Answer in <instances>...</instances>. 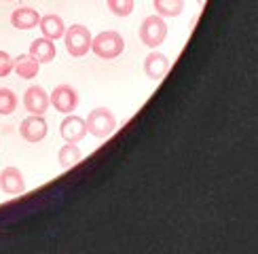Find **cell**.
Listing matches in <instances>:
<instances>
[{"label": "cell", "instance_id": "6da1fadb", "mask_svg": "<svg viewBox=\"0 0 258 254\" xmlns=\"http://www.w3.org/2000/svg\"><path fill=\"white\" fill-rule=\"evenodd\" d=\"M138 36H140V42L146 45V47H150V49L161 47L165 42V38H167V24H165V19L161 15H157V13L144 17V21L140 24Z\"/></svg>", "mask_w": 258, "mask_h": 254}, {"label": "cell", "instance_id": "7a4b0ae2", "mask_svg": "<svg viewBox=\"0 0 258 254\" xmlns=\"http://www.w3.org/2000/svg\"><path fill=\"white\" fill-rule=\"evenodd\" d=\"M125 49V40L119 32L114 30H106V32H100L95 38H91V49L98 57L102 59H114L119 57Z\"/></svg>", "mask_w": 258, "mask_h": 254}, {"label": "cell", "instance_id": "3957f363", "mask_svg": "<svg viewBox=\"0 0 258 254\" xmlns=\"http://www.w3.org/2000/svg\"><path fill=\"white\" fill-rule=\"evenodd\" d=\"M85 123H87V134L100 138V140L108 138L116 130V116L108 108H93L87 114Z\"/></svg>", "mask_w": 258, "mask_h": 254}, {"label": "cell", "instance_id": "277c9868", "mask_svg": "<svg viewBox=\"0 0 258 254\" xmlns=\"http://www.w3.org/2000/svg\"><path fill=\"white\" fill-rule=\"evenodd\" d=\"M63 42L72 57H83L91 49V32L81 24H74L63 32Z\"/></svg>", "mask_w": 258, "mask_h": 254}, {"label": "cell", "instance_id": "5b68a950", "mask_svg": "<svg viewBox=\"0 0 258 254\" xmlns=\"http://www.w3.org/2000/svg\"><path fill=\"white\" fill-rule=\"evenodd\" d=\"M49 102L57 112L70 114L77 110V106H79V93L74 87H70V85H57V87L49 93Z\"/></svg>", "mask_w": 258, "mask_h": 254}, {"label": "cell", "instance_id": "8992f818", "mask_svg": "<svg viewBox=\"0 0 258 254\" xmlns=\"http://www.w3.org/2000/svg\"><path fill=\"white\" fill-rule=\"evenodd\" d=\"M49 132V125L47 121L42 119V114H30L28 119L21 121L19 125V134L24 138L26 142L30 144H36V142H42L45 140V136Z\"/></svg>", "mask_w": 258, "mask_h": 254}, {"label": "cell", "instance_id": "52a82bcc", "mask_svg": "<svg viewBox=\"0 0 258 254\" xmlns=\"http://www.w3.org/2000/svg\"><path fill=\"white\" fill-rule=\"evenodd\" d=\"M49 93L40 87V85H32L24 93V108L30 114H45L49 110Z\"/></svg>", "mask_w": 258, "mask_h": 254}, {"label": "cell", "instance_id": "ba28073f", "mask_svg": "<svg viewBox=\"0 0 258 254\" xmlns=\"http://www.w3.org/2000/svg\"><path fill=\"white\" fill-rule=\"evenodd\" d=\"M59 136L63 138V142L77 144L87 136V123H85V119H81V116H74L70 112L59 125Z\"/></svg>", "mask_w": 258, "mask_h": 254}, {"label": "cell", "instance_id": "9c48e42d", "mask_svg": "<svg viewBox=\"0 0 258 254\" xmlns=\"http://www.w3.org/2000/svg\"><path fill=\"white\" fill-rule=\"evenodd\" d=\"M0 190H3L5 195H21L26 190L24 174L13 165L5 167L3 172H0Z\"/></svg>", "mask_w": 258, "mask_h": 254}, {"label": "cell", "instance_id": "30bf717a", "mask_svg": "<svg viewBox=\"0 0 258 254\" xmlns=\"http://www.w3.org/2000/svg\"><path fill=\"white\" fill-rule=\"evenodd\" d=\"M167 70H169V59L163 55V53L153 51L144 57V74L148 79H153V81L163 79L167 74Z\"/></svg>", "mask_w": 258, "mask_h": 254}, {"label": "cell", "instance_id": "8fae6325", "mask_svg": "<svg viewBox=\"0 0 258 254\" xmlns=\"http://www.w3.org/2000/svg\"><path fill=\"white\" fill-rule=\"evenodd\" d=\"M38 28L42 32V36H47L51 40H57V38H63V32H66V24L63 19L55 13H49V15H42L38 19Z\"/></svg>", "mask_w": 258, "mask_h": 254}, {"label": "cell", "instance_id": "7c38bea8", "mask_svg": "<svg viewBox=\"0 0 258 254\" xmlns=\"http://www.w3.org/2000/svg\"><path fill=\"white\" fill-rule=\"evenodd\" d=\"M38 19L40 15L32 7H19L11 13V26L17 30H32L38 28Z\"/></svg>", "mask_w": 258, "mask_h": 254}, {"label": "cell", "instance_id": "4fadbf2b", "mask_svg": "<svg viewBox=\"0 0 258 254\" xmlns=\"http://www.w3.org/2000/svg\"><path fill=\"white\" fill-rule=\"evenodd\" d=\"M13 70L19 79H34L40 70V61L32 57L30 53H21L13 59Z\"/></svg>", "mask_w": 258, "mask_h": 254}, {"label": "cell", "instance_id": "5bb4252c", "mask_svg": "<svg viewBox=\"0 0 258 254\" xmlns=\"http://www.w3.org/2000/svg\"><path fill=\"white\" fill-rule=\"evenodd\" d=\"M30 55L36 57L40 64H51L55 59V45H53V40L47 38V36H40L36 40H32L30 45Z\"/></svg>", "mask_w": 258, "mask_h": 254}, {"label": "cell", "instance_id": "9a60e30c", "mask_svg": "<svg viewBox=\"0 0 258 254\" xmlns=\"http://www.w3.org/2000/svg\"><path fill=\"white\" fill-rule=\"evenodd\" d=\"M83 159V153H81V148L77 146V144H70V142H66L61 148H59V153H57V163H59V167L61 169H70V167H74L79 161Z\"/></svg>", "mask_w": 258, "mask_h": 254}, {"label": "cell", "instance_id": "2e32d148", "mask_svg": "<svg viewBox=\"0 0 258 254\" xmlns=\"http://www.w3.org/2000/svg\"><path fill=\"white\" fill-rule=\"evenodd\" d=\"M153 9L161 17H178L184 11V0H153Z\"/></svg>", "mask_w": 258, "mask_h": 254}, {"label": "cell", "instance_id": "e0dca14e", "mask_svg": "<svg viewBox=\"0 0 258 254\" xmlns=\"http://www.w3.org/2000/svg\"><path fill=\"white\" fill-rule=\"evenodd\" d=\"M17 108V95L7 89V87H0V114H13Z\"/></svg>", "mask_w": 258, "mask_h": 254}, {"label": "cell", "instance_id": "ac0fdd59", "mask_svg": "<svg viewBox=\"0 0 258 254\" xmlns=\"http://www.w3.org/2000/svg\"><path fill=\"white\" fill-rule=\"evenodd\" d=\"M108 3L110 13L116 17H127L134 13V7H136V0H106Z\"/></svg>", "mask_w": 258, "mask_h": 254}, {"label": "cell", "instance_id": "d6986e66", "mask_svg": "<svg viewBox=\"0 0 258 254\" xmlns=\"http://www.w3.org/2000/svg\"><path fill=\"white\" fill-rule=\"evenodd\" d=\"M11 72H13V57L7 51H0V79L9 77Z\"/></svg>", "mask_w": 258, "mask_h": 254}, {"label": "cell", "instance_id": "ffe728a7", "mask_svg": "<svg viewBox=\"0 0 258 254\" xmlns=\"http://www.w3.org/2000/svg\"><path fill=\"white\" fill-rule=\"evenodd\" d=\"M197 3H199V7H206V0H197Z\"/></svg>", "mask_w": 258, "mask_h": 254}, {"label": "cell", "instance_id": "44dd1931", "mask_svg": "<svg viewBox=\"0 0 258 254\" xmlns=\"http://www.w3.org/2000/svg\"><path fill=\"white\" fill-rule=\"evenodd\" d=\"M7 3H13V0H7Z\"/></svg>", "mask_w": 258, "mask_h": 254}]
</instances>
